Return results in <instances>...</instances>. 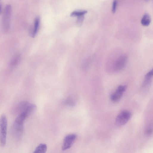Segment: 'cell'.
Listing matches in <instances>:
<instances>
[{
	"label": "cell",
	"mask_w": 153,
	"mask_h": 153,
	"mask_svg": "<svg viewBox=\"0 0 153 153\" xmlns=\"http://www.w3.org/2000/svg\"><path fill=\"white\" fill-rule=\"evenodd\" d=\"M27 118L24 112L19 114L15 119L12 128V132L14 137L20 139L22 136L24 131V124Z\"/></svg>",
	"instance_id": "obj_1"
},
{
	"label": "cell",
	"mask_w": 153,
	"mask_h": 153,
	"mask_svg": "<svg viewBox=\"0 0 153 153\" xmlns=\"http://www.w3.org/2000/svg\"><path fill=\"white\" fill-rule=\"evenodd\" d=\"M7 117L3 114L0 119V141L2 147L5 146L7 142Z\"/></svg>",
	"instance_id": "obj_2"
},
{
	"label": "cell",
	"mask_w": 153,
	"mask_h": 153,
	"mask_svg": "<svg viewBox=\"0 0 153 153\" xmlns=\"http://www.w3.org/2000/svg\"><path fill=\"white\" fill-rule=\"evenodd\" d=\"M12 9L10 5H7L5 9L3 18V25L5 31L8 32L10 28Z\"/></svg>",
	"instance_id": "obj_3"
},
{
	"label": "cell",
	"mask_w": 153,
	"mask_h": 153,
	"mask_svg": "<svg viewBox=\"0 0 153 153\" xmlns=\"http://www.w3.org/2000/svg\"><path fill=\"white\" fill-rule=\"evenodd\" d=\"M131 115V113L129 111L125 110L122 111L116 118V125L118 126H121L124 125L129 120Z\"/></svg>",
	"instance_id": "obj_4"
},
{
	"label": "cell",
	"mask_w": 153,
	"mask_h": 153,
	"mask_svg": "<svg viewBox=\"0 0 153 153\" xmlns=\"http://www.w3.org/2000/svg\"><path fill=\"white\" fill-rule=\"evenodd\" d=\"M128 59V56L126 54H123L119 57L114 64V71L115 72H117L122 70L126 65Z\"/></svg>",
	"instance_id": "obj_5"
},
{
	"label": "cell",
	"mask_w": 153,
	"mask_h": 153,
	"mask_svg": "<svg viewBox=\"0 0 153 153\" xmlns=\"http://www.w3.org/2000/svg\"><path fill=\"white\" fill-rule=\"evenodd\" d=\"M77 136L75 134L67 135L64 138L62 146V149L65 150L70 149L73 145Z\"/></svg>",
	"instance_id": "obj_6"
},
{
	"label": "cell",
	"mask_w": 153,
	"mask_h": 153,
	"mask_svg": "<svg viewBox=\"0 0 153 153\" xmlns=\"http://www.w3.org/2000/svg\"><path fill=\"white\" fill-rule=\"evenodd\" d=\"M127 89V86H119L115 91L110 96L111 100L114 102H117L119 101Z\"/></svg>",
	"instance_id": "obj_7"
},
{
	"label": "cell",
	"mask_w": 153,
	"mask_h": 153,
	"mask_svg": "<svg viewBox=\"0 0 153 153\" xmlns=\"http://www.w3.org/2000/svg\"><path fill=\"white\" fill-rule=\"evenodd\" d=\"M37 108V107L35 104H29L23 112H24L27 118L33 115L35 112Z\"/></svg>",
	"instance_id": "obj_8"
},
{
	"label": "cell",
	"mask_w": 153,
	"mask_h": 153,
	"mask_svg": "<svg viewBox=\"0 0 153 153\" xmlns=\"http://www.w3.org/2000/svg\"><path fill=\"white\" fill-rule=\"evenodd\" d=\"M29 104V103L26 101L20 103L15 107V113H18L19 114L21 113L25 110Z\"/></svg>",
	"instance_id": "obj_9"
},
{
	"label": "cell",
	"mask_w": 153,
	"mask_h": 153,
	"mask_svg": "<svg viewBox=\"0 0 153 153\" xmlns=\"http://www.w3.org/2000/svg\"><path fill=\"white\" fill-rule=\"evenodd\" d=\"M40 21V18L39 17L36 18L35 20L34 27L32 34V37H34L38 32L39 27Z\"/></svg>",
	"instance_id": "obj_10"
},
{
	"label": "cell",
	"mask_w": 153,
	"mask_h": 153,
	"mask_svg": "<svg viewBox=\"0 0 153 153\" xmlns=\"http://www.w3.org/2000/svg\"><path fill=\"white\" fill-rule=\"evenodd\" d=\"M47 149V146L46 144L41 143L35 148L33 152L45 153L46 152Z\"/></svg>",
	"instance_id": "obj_11"
},
{
	"label": "cell",
	"mask_w": 153,
	"mask_h": 153,
	"mask_svg": "<svg viewBox=\"0 0 153 153\" xmlns=\"http://www.w3.org/2000/svg\"><path fill=\"white\" fill-rule=\"evenodd\" d=\"M151 22V19L150 16L148 14H145L142 18L141 23L142 25L144 26H148Z\"/></svg>",
	"instance_id": "obj_12"
},
{
	"label": "cell",
	"mask_w": 153,
	"mask_h": 153,
	"mask_svg": "<svg viewBox=\"0 0 153 153\" xmlns=\"http://www.w3.org/2000/svg\"><path fill=\"white\" fill-rule=\"evenodd\" d=\"M152 78L145 76V79L142 86L143 90H146L150 86L152 82Z\"/></svg>",
	"instance_id": "obj_13"
},
{
	"label": "cell",
	"mask_w": 153,
	"mask_h": 153,
	"mask_svg": "<svg viewBox=\"0 0 153 153\" xmlns=\"http://www.w3.org/2000/svg\"><path fill=\"white\" fill-rule=\"evenodd\" d=\"M145 134L148 137H150L153 135V124H151L146 127L145 132Z\"/></svg>",
	"instance_id": "obj_14"
},
{
	"label": "cell",
	"mask_w": 153,
	"mask_h": 153,
	"mask_svg": "<svg viewBox=\"0 0 153 153\" xmlns=\"http://www.w3.org/2000/svg\"><path fill=\"white\" fill-rule=\"evenodd\" d=\"M88 12L86 11H76L72 12L71 14V17H80L84 16Z\"/></svg>",
	"instance_id": "obj_15"
},
{
	"label": "cell",
	"mask_w": 153,
	"mask_h": 153,
	"mask_svg": "<svg viewBox=\"0 0 153 153\" xmlns=\"http://www.w3.org/2000/svg\"><path fill=\"white\" fill-rule=\"evenodd\" d=\"M20 59V56L19 55H17L13 59L11 63V65L14 67L17 65Z\"/></svg>",
	"instance_id": "obj_16"
},
{
	"label": "cell",
	"mask_w": 153,
	"mask_h": 153,
	"mask_svg": "<svg viewBox=\"0 0 153 153\" xmlns=\"http://www.w3.org/2000/svg\"><path fill=\"white\" fill-rule=\"evenodd\" d=\"M84 19V16H82L78 17L77 21V24L79 26L82 25Z\"/></svg>",
	"instance_id": "obj_17"
},
{
	"label": "cell",
	"mask_w": 153,
	"mask_h": 153,
	"mask_svg": "<svg viewBox=\"0 0 153 153\" xmlns=\"http://www.w3.org/2000/svg\"><path fill=\"white\" fill-rule=\"evenodd\" d=\"M117 5V0H114L113 1L112 7V12L114 13L116 11Z\"/></svg>",
	"instance_id": "obj_18"
},
{
	"label": "cell",
	"mask_w": 153,
	"mask_h": 153,
	"mask_svg": "<svg viewBox=\"0 0 153 153\" xmlns=\"http://www.w3.org/2000/svg\"><path fill=\"white\" fill-rule=\"evenodd\" d=\"M153 76V68L148 72L145 75V76L152 77Z\"/></svg>",
	"instance_id": "obj_19"
}]
</instances>
